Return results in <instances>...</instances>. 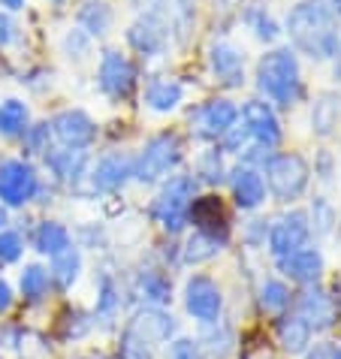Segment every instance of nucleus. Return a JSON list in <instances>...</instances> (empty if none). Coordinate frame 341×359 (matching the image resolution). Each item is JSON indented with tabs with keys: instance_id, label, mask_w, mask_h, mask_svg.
<instances>
[{
	"instance_id": "obj_43",
	"label": "nucleus",
	"mask_w": 341,
	"mask_h": 359,
	"mask_svg": "<svg viewBox=\"0 0 341 359\" xmlns=\"http://www.w3.org/2000/svg\"><path fill=\"white\" fill-rule=\"evenodd\" d=\"M88 48H91V36H88L82 27H73V31H67V36H64V52H67V57H85Z\"/></svg>"
},
{
	"instance_id": "obj_11",
	"label": "nucleus",
	"mask_w": 341,
	"mask_h": 359,
	"mask_svg": "<svg viewBox=\"0 0 341 359\" xmlns=\"http://www.w3.org/2000/svg\"><path fill=\"white\" fill-rule=\"evenodd\" d=\"M275 269L281 272L287 284H296V287H311V284H323L326 278V257L323 251L311 242L305 248H299V251L281 257L275 260Z\"/></svg>"
},
{
	"instance_id": "obj_55",
	"label": "nucleus",
	"mask_w": 341,
	"mask_h": 359,
	"mask_svg": "<svg viewBox=\"0 0 341 359\" xmlns=\"http://www.w3.org/2000/svg\"><path fill=\"white\" fill-rule=\"evenodd\" d=\"M0 359H6V356H4V353H0Z\"/></svg>"
},
{
	"instance_id": "obj_28",
	"label": "nucleus",
	"mask_w": 341,
	"mask_h": 359,
	"mask_svg": "<svg viewBox=\"0 0 341 359\" xmlns=\"http://www.w3.org/2000/svg\"><path fill=\"white\" fill-rule=\"evenodd\" d=\"M341 124V94L320 91L311 103V130L320 139H329Z\"/></svg>"
},
{
	"instance_id": "obj_54",
	"label": "nucleus",
	"mask_w": 341,
	"mask_h": 359,
	"mask_svg": "<svg viewBox=\"0 0 341 359\" xmlns=\"http://www.w3.org/2000/svg\"><path fill=\"white\" fill-rule=\"evenodd\" d=\"M335 233H338V236H341V224H338V229H335Z\"/></svg>"
},
{
	"instance_id": "obj_47",
	"label": "nucleus",
	"mask_w": 341,
	"mask_h": 359,
	"mask_svg": "<svg viewBox=\"0 0 341 359\" xmlns=\"http://www.w3.org/2000/svg\"><path fill=\"white\" fill-rule=\"evenodd\" d=\"M15 36H18V25H15V18L6 13V9H0V48H9L15 43Z\"/></svg>"
},
{
	"instance_id": "obj_10",
	"label": "nucleus",
	"mask_w": 341,
	"mask_h": 359,
	"mask_svg": "<svg viewBox=\"0 0 341 359\" xmlns=\"http://www.w3.org/2000/svg\"><path fill=\"white\" fill-rule=\"evenodd\" d=\"M130 335H136L139 341H145L148 347H166L178 335V320L173 317L169 308H152V305H139L130 320L124 323Z\"/></svg>"
},
{
	"instance_id": "obj_19",
	"label": "nucleus",
	"mask_w": 341,
	"mask_h": 359,
	"mask_svg": "<svg viewBox=\"0 0 341 359\" xmlns=\"http://www.w3.org/2000/svg\"><path fill=\"white\" fill-rule=\"evenodd\" d=\"M314 338H317L314 329H311L296 311H287L275 320V344H278V351L290 359L302 356L308 347L314 344Z\"/></svg>"
},
{
	"instance_id": "obj_33",
	"label": "nucleus",
	"mask_w": 341,
	"mask_h": 359,
	"mask_svg": "<svg viewBox=\"0 0 341 359\" xmlns=\"http://www.w3.org/2000/svg\"><path fill=\"white\" fill-rule=\"evenodd\" d=\"M112 9L103 0H88V4L79 9V27L88 36H106L109 27H112Z\"/></svg>"
},
{
	"instance_id": "obj_30",
	"label": "nucleus",
	"mask_w": 341,
	"mask_h": 359,
	"mask_svg": "<svg viewBox=\"0 0 341 359\" xmlns=\"http://www.w3.org/2000/svg\"><path fill=\"white\" fill-rule=\"evenodd\" d=\"M46 166L52 169V175L58 182L76 184L88 169V151H79V148H58V151L46 154Z\"/></svg>"
},
{
	"instance_id": "obj_42",
	"label": "nucleus",
	"mask_w": 341,
	"mask_h": 359,
	"mask_svg": "<svg viewBox=\"0 0 341 359\" xmlns=\"http://www.w3.org/2000/svg\"><path fill=\"white\" fill-rule=\"evenodd\" d=\"M299 359H341V341H335V338H314V344Z\"/></svg>"
},
{
	"instance_id": "obj_31",
	"label": "nucleus",
	"mask_w": 341,
	"mask_h": 359,
	"mask_svg": "<svg viewBox=\"0 0 341 359\" xmlns=\"http://www.w3.org/2000/svg\"><path fill=\"white\" fill-rule=\"evenodd\" d=\"M185 100V85L178 79H152L145 88V106L157 115H166L178 109V103Z\"/></svg>"
},
{
	"instance_id": "obj_49",
	"label": "nucleus",
	"mask_w": 341,
	"mask_h": 359,
	"mask_svg": "<svg viewBox=\"0 0 341 359\" xmlns=\"http://www.w3.org/2000/svg\"><path fill=\"white\" fill-rule=\"evenodd\" d=\"M0 6H4L6 13H15V9L25 6V0H0Z\"/></svg>"
},
{
	"instance_id": "obj_6",
	"label": "nucleus",
	"mask_w": 341,
	"mask_h": 359,
	"mask_svg": "<svg viewBox=\"0 0 341 359\" xmlns=\"http://www.w3.org/2000/svg\"><path fill=\"white\" fill-rule=\"evenodd\" d=\"M182 139L175 133H157L145 142V148L133 157V178L139 184H154L160 178H169V172L182 163Z\"/></svg>"
},
{
	"instance_id": "obj_15",
	"label": "nucleus",
	"mask_w": 341,
	"mask_h": 359,
	"mask_svg": "<svg viewBox=\"0 0 341 359\" xmlns=\"http://www.w3.org/2000/svg\"><path fill=\"white\" fill-rule=\"evenodd\" d=\"M48 127H52V136L64 148H79V151H85V148H91V142L97 139L94 118L88 112H82V109H64V112H58L52 118Z\"/></svg>"
},
{
	"instance_id": "obj_41",
	"label": "nucleus",
	"mask_w": 341,
	"mask_h": 359,
	"mask_svg": "<svg viewBox=\"0 0 341 359\" xmlns=\"http://www.w3.org/2000/svg\"><path fill=\"white\" fill-rule=\"evenodd\" d=\"M48 145H52V127L48 124H31L25 130V148L31 154H48L52 151Z\"/></svg>"
},
{
	"instance_id": "obj_27",
	"label": "nucleus",
	"mask_w": 341,
	"mask_h": 359,
	"mask_svg": "<svg viewBox=\"0 0 341 359\" xmlns=\"http://www.w3.org/2000/svg\"><path fill=\"white\" fill-rule=\"evenodd\" d=\"M121 308H124V296H121V287H118L115 281V275L112 272H100L97 278V299H94V320L97 323H115L118 320V314H121Z\"/></svg>"
},
{
	"instance_id": "obj_1",
	"label": "nucleus",
	"mask_w": 341,
	"mask_h": 359,
	"mask_svg": "<svg viewBox=\"0 0 341 359\" xmlns=\"http://www.w3.org/2000/svg\"><path fill=\"white\" fill-rule=\"evenodd\" d=\"M287 36L293 52L311 61H333L341 52V18L329 0H302L287 13Z\"/></svg>"
},
{
	"instance_id": "obj_48",
	"label": "nucleus",
	"mask_w": 341,
	"mask_h": 359,
	"mask_svg": "<svg viewBox=\"0 0 341 359\" xmlns=\"http://www.w3.org/2000/svg\"><path fill=\"white\" fill-rule=\"evenodd\" d=\"M15 299H18L15 287L9 284L4 275H0V317H6L9 311H13V308H15Z\"/></svg>"
},
{
	"instance_id": "obj_51",
	"label": "nucleus",
	"mask_w": 341,
	"mask_h": 359,
	"mask_svg": "<svg viewBox=\"0 0 341 359\" xmlns=\"http://www.w3.org/2000/svg\"><path fill=\"white\" fill-rule=\"evenodd\" d=\"M9 226V208L0 205V229H6Z\"/></svg>"
},
{
	"instance_id": "obj_35",
	"label": "nucleus",
	"mask_w": 341,
	"mask_h": 359,
	"mask_svg": "<svg viewBox=\"0 0 341 359\" xmlns=\"http://www.w3.org/2000/svg\"><path fill=\"white\" fill-rule=\"evenodd\" d=\"M31 127V112L22 100H4L0 103V136L13 139V136H25V130Z\"/></svg>"
},
{
	"instance_id": "obj_4",
	"label": "nucleus",
	"mask_w": 341,
	"mask_h": 359,
	"mask_svg": "<svg viewBox=\"0 0 341 359\" xmlns=\"http://www.w3.org/2000/svg\"><path fill=\"white\" fill-rule=\"evenodd\" d=\"M260 169L266 175V194H272L284 205H293L296 199H302L311 184V166L296 151H272Z\"/></svg>"
},
{
	"instance_id": "obj_12",
	"label": "nucleus",
	"mask_w": 341,
	"mask_h": 359,
	"mask_svg": "<svg viewBox=\"0 0 341 359\" xmlns=\"http://www.w3.org/2000/svg\"><path fill=\"white\" fill-rule=\"evenodd\" d=\"M97 85L109 100H127L136 88V67L118 48H106L97 67Z\"/></svg>"
},
{
	"instance_id": "obj_13",
	"label": "nucleus",
	"mask_w": 341,
	"mask_h": 359,
	"mask_svg": "<svg viewBox=\"0 0 341 359\" xmlns=\"http://www.w3.org/2000/svg\"><path fill=\"white\" fill-rule=\"evenodd\" d=\"M239 118H242L245 130H248L250 139H254L257 148L272 151V148L281 145L284 130H281V121H278L275 109L269 106L266 100H248V103L242 106V112H239Z\"/></svg>"
},
{
	"instance_id": "obj_25",
	"label": "nucleus",
	"mask_w": 341,
	"mask_h": 359,
	"mask_svg": "<svg viewBox=\"0 0 341 359\" xmlns=\"http://www.w3.org/2000/svg\"><path fill=\"white\" fill-rule=\"evenodd\" d=\"M52 290H55V284H52V275H48V266H43V263L22 266L15 293L25 299V305H43L46 299L52 296Z\"/></svg>"
},
{
	"instance_id": "obj_26",
	"label": "nucleus",
	"mask_w": 341,
	"mask_h": 359,
	"mask_svg": "<svg viewBox=\"0 0 341 359\" xmlns=\"http://www.w3.org/2000/svg\"><path fill=\"white\" fill-rule=\"evenodd\" d=\"M73 233L61 224V221H39L34 226V233H31V248L39 254V257H58V254H64L67 248H73Z\"/></svg>"
},
{
	"instance_id": "obj_52",
	"label": "nucleus",
	"mask_w": 341,
	"mask_h": 359,
	"mask_svg": "<svg viewBox=\"0 0 341 359\" xmlns=\"http://www.w3.org/2000/svg\"><path fill=\"white\" fill-rule=\"evenodd\" d=\"M329 4H333V9H335L338 18H341V0H329Z\"/></svg>"
},
{
	"instance_id": "obj_22",
	"label": "nucleus",
	"mask_w": 341,
	"mask_h": 359,
	"mask_svg": "<svg viewBox=\"0 0 341 359\" xmlns=\"http://www.w3.org/2000/svg\"><path fill=\"white\" fill-rule=\"evenodd\" d=\"M293 299H296V290L284 281V278L269 275L257 287V308L266 317H272V320H278V317L287 314V311H293Z\"/></svg>"
},
{
	"instance_id": "obj_53",
	"label": "nucleus",
	"mask_w": 341,
	"mask_h": 359,
	"mask_svg": "<svg viewBox=\"0 0 341 359\" xmlns=\"http://www.w3.org/2000/svg\"><path fill=\"white\" fill-rule=\"evenodd\" d=\"M335 293H338V299H341V284H338V287H335Z\"/></svg>"
},
{
	"instance_id": "obj_18",
	"label": "nucleus",
	"mask_w": 341,
	"mask_h": 359,
	"mask_svg": "<svg viewBox=\"0 0 341 359\" xmlns=\"http://www.w3.org/2000/svg\"><path fill=\"white\" fill-rule=\"evenodd\" d=\"M130 290L139 299V305H152V308H169L173 302V278L166 275V269L157 266H142L133 275Z\"/></svg>"
},
{
	"instance_id": "obj_34",
	"label": "nucleus",
	"mask_w": 341,
	"mask_h": 359,
	"mask_svg": "<svg viewBox=\"0 0 341 359\" xmlns=\"http://www.w3.org/2000/svg\"><path fill=\"white\" fill-rule=\"evenodd\" d=\"M308 212V224H311V236H333L338 229V208L329 203L326 196H314L311 205L305 208Z\"/></svg>"
},
{
	"instance_id": "obj_23",
	"label": "nucleus",
	"mask_w": 341,
	"mask_h": 359,
	"mask_svg": "<svg viewBox=\"0 0 341 359\" xmlns=\"http://www.w3.org/2000/svg\"><path fill=\"white\" fill-rule=\"evenodd\" d=\"M208 67H212V73L227 88H239L245 82V55H242V48H236L233 43L212 46V52H208Z\"/></svg>"
},
{
	"instance_id": "obj_17",
	"label": "nucleus",
	"mask_w": 341,
	"mask_h": 359,
	"mask_svg": "<svg viewBox=\"0 0 341 359\" xmlns=\"http://www.w3.org/2000/svg\"><path fill=\"white\" fill-rule=\"evenodd\" d=\"M229 178V194H233V203L236 208H242V212H257L260 205L266 203V182H263V172L254 166H236L227 172Z\"/></svg>"
},
{
	"instance_id": "obj_37",
	"label": "nucleus",
	"mask_w": 341,
	"mask_h": 359,
	"mask_svg": "<svg viewBox=\"0 0 341 359\" xmlns=\"http://www.w3.org/2000/svg\"><path fill=\"white\" fill-rule=\"evenodd\" d=\"M25 251H27V238L22 229H0V266H15L25 260Z\"/></svg>"
},
{
	"instance_id": "obj_3",
	"label": "nucleus",
	"mask_w": 341,
	"mask_h": 359,
	"mask_svg": "<svg viewBox=\"0 0 341 359\" xmlns=\"http://www.w3.org/2000/svg\"><path fill=\"white\" fill-rule=\"evenodd\" d=\"M196 178L194 175H169L166 184L152 203L154 224L166 236H182L190 226V205L196 199Z\"/></svg>"
},
{
	"instance_id": "obj_46",
	"label": "nucleus",
	"mask_w": 341,
	"mask_h": 359,
	"mask_svg": "<svg viewBox=\"0 0 341 359\" xmlns=\"http://www.w3.org/2000/svg\"><path fill=\"white\" fill-rule=\"evenodd\" d=\"M248 130H245V124H242V118H239V121L233 124V127H229V130H227V136L224 139H220V142H224V148H227V151H242V145L248 142Z\"/></svg>"
},
{
	"instance_id": "obj_24",
	"label": "nucleus",
	"mask_w": 341,
	"mask_h": 359,
	"mask_svg": "<svg viewBox=\"0 0 341 359\" xmlns=\"http://www.w3.org/2000/svg\"><path fill=\"white\" fill-rule=\"evenodd\" d=\"M190 224L229 245V221H227L224 208H220V203L215 196H196L194 199V205H190Z\"/></svg>"
},
{
	"instance_id": "obj_38",
	"label": "nucleus",
	"mask_w": 341,
	"mask_h": 359,
	"mask_svg": "<svg viewBox=\"0 0 341 359\" xmlns=\"http://www.w3.org/2000/svg\"><path fill=\"white\" fill-rule=\"evenodd\" d=\"M196 184H220L227 178L224 154L220 151H203L196 161Z\"/></svg>"
},
{
	"instance_id": "obj_39",
	"label": "nucleus",
	"mask_w": 341,
	"mask_h": 359,
	"mask_svg": "<svg viewBox=\"0 0 341 359\" xmlns=\"http://www.w3.org/2000/svg\"><path fill=\"white\" fill-rule=\"evenodd\" d=\"M163 359H206L203 347H199L196 335H182L178 332L173 341L163 347Z\"/></svg>"
},
{
	"instance_id": "obj_32",
	"label": "nucleus",
	"mask_w": 341,
	"mask_h": 359,
	"mask_svg": "<svg viewBox=\"0 0 341 359\" xmlns=\"http://www.w3.org/2000/svg\"><path fill=\"white\" fill-rule=\"evenodd\" d=\"M224 248H227V242H220V238L203 233V229H194V233L185 238V245H182V263L194 266V269L203 266V263H212Z\"/></svg>"
},
{
	"instance_id": "obj_7",
	"label": "nucleus",
	"mask_w": 341,
	"mask_h": 359,
	"mask_svg": "<svg viewBox=\"0 0 341 359\" xmlns=\"http://www.w3.org/2000/svg\"><path fill=\"white\" fill-rule=\"evenodd\" d=\"M293 311L314 329V335H329L338 326L341 317V299L335 290H329L323 284H311V287H299V293L293 299Z\"/></svg>"
},
{
	"instance_id": "obj_50",
	"label": "nucleus",
	"mask_w": 341,
	"mask_h": 359,
	"mask_svg": "<svg viewBox=\"0 0 341 359\" xmlns=\"http://www.w3.org/2000/svg\"><path fill=\"white\" fill-rule=\"evenodd\" d=\"M333 76H335V82L341 85V52L333 57Z\"/></svg>"
},
{
	"instance_id": "obj_2",
	"label": "nucleus",
	"mask_w": 341,
	"mask_h": 359,
	"mask_svg": "<svg viewBox=\"0 0 341 359\" xmlns=\"http://www.w3.org/2000/svg\"><path fill=\"white\" fill-rule=\"evenodd\" d=\"M257 91L269 106L293 109L302 100V69L293 48H272L257 64Z\"/></svg>"
},
{
	"instance_id": "obj_45",
	"label": "nucleus",
	"mask_w": 341,
	"mask_h": 359,
	"mask_svg": "<svg viewBox=\"0 0 341 359\" xmlns=\"http://www.w3.org/2000/svg\"><path fill=\"white\" fill-rule=\"evenodd\" d=\"M335 172H338V161L333 157V151H320L317 161H314V175L320 178V182L329 184L335 178Z\"/></svg>"
},
{
	"instance_id": "obj_56",
	"label": "nucleus",
	"mask_w": 341,
	"mask_h": 359,
	"mask_svg": "<svg viewBox=\"0 0 341 359\" xmlns=\"http://www.w3.org/2000/svg\"><path fill=\"white\" fill-rule=\"evenodd\" d=\"M55 4H61V0H55Z\"/></svg>"
},
{
	"instance_id": "obj_20",
	"label": "nucleus",
	"mask_w": 341,
	"mask_h": 359,
	"mask_svg": "<svg viewBox=\"0 0 341 359\" xmlns=\"http://www.w3.org/2000/svg\"><path fill=\"white\" fill-rule=\"evenodd\" d=\"M133 178V157H127L121 151L100 157L91 169V187L97 194H115Z\"/></svg>"
},
{
	"instance_id": "obj_21",
	"label": "nucleus",
	"mask_w": 341,
	"mask_h": 359,
	"mask_svg": "<svg viewBox=\"0 0 341 359\" xmlns=\"http://www.w3.org/2000/svg\"><path fill=\"white\" fill-rule=\"evenodd\" d=\"M196 341H199V347H203L206 359H229L239 351V332L227 317H220L218 323L199 329Z\"/></svg>"
},
{
	"instance_id": "obj_9",
	"label": "nucleus",
	"mask_w": 341,
	"mask_h": 359,
	"mask_svg": "<svg viewBox=\"0 0 341 359\" xmlns=\"http://www.w3.org/2000/svg\"><path fill=\"white\" fill-rule=\"evenodd\" d=\"M311 224L305 208H290V212L278 215L269 221V236H266V251L272 254V260L299 251V248L311 245Z\"/></svg>"
},
{
	"instance_id": "obj_44",
	"label": "nucleus",
	"mask_w": 341,
	"mask_h": 359,
	"mask_svg": "<svg viewBox=\"0 0 341 359\" xmlns=\"http://www.w3.org/2000/svg\"><path fill=\"white\" fill-rule=\"evenodd\" d=\"M266 236H269V221H250L248 226H245V233H242V238H245V245L248 248H266Z\"/></svg>"
},
{
	"instance_id": "obj_29",
	"label": "nucleus",
	"mask_w": 341,
	"mask_h": 359,
	"mask_svg": "<svg viewBox=\"0 0 341 359\" xmlns=\"http://www.w3.org/2000/svg\"><path fill=\"white\" fill-rule=\"evenodd\" d=\"M85 272V257L79 251V245L67 248L64 254H58L48 260V275H52V284L58 287L61 293H69L73 287L79 284V278Z\"/></svg>"
},
{
	"instance_id": "obj_40",
	"label": "nucleus",
	"mask_w": 341,
	"mask_h": 359,
	"mask_svg": "<svg viewBox=\"0 0 341 359\" xmlns=\"http://www.w3.org/2000/svg\"><path fill=\"white\" fill-rule=\"evenodd\" d=\"M118 359H154V347H148L145 341H139L136 335H130L127 329L118 332Z\"/></svg>"
},
{
	"instance_id": "obj_14",
	"label": "nucleus",
	"mask_w": 341,
	"mask_h": 359,
	"mask_svg": "<svg viewBox=\"0 0 341 359\" xmlns=\"http://www.w3.org/2000/svg\"><path fill=\"white\" fill-rule=\"evenodd\" d=\"M239 121V106L233 100L227 97H215L203 103L196 109L194 115H190V124H194V130L199 139H208V142H215V139H224L227 130Z\"/></svg>"
},
{
	"instance_id": "obj_5",
	"label": "nucleus",
	"mask_w": 341,
	"mask_h": 359,
	"mask_svg": "<svg viewBox=\"0 0 341 359\" xmlns=\"http://www.w3.org/2000/svg\"><path fill=\"white\" fill-rule=\"evenodd\" d=\"M182 308L199 329L212 326V323H218L220 317H224V308H227L224 287H220L215 278L206 275V272L187 275V281L182 287Z\"/></svg>"
},
{
	"instance_id": "obj_36",
	"label": "nucleus",
	"mask_w": 341,
	"mask_h": 359,
	"mask_svg": "<svg viewBox=\"0 0 341 359\" xmlns=\"http://www.w3.org/2000/svg\"><path fill=\"white\" fill-rule=\"evenodd\" d=\"M245 25L254 31V36L257 39H263V43H275V39L281 36V27H278V22L272 15L266 13V6H248L245 9Z\"/></svg>"
},
{
	"instance_id": "obj_16",
	"label": "nucleus",
	"mask_w": 341,
	"mask_h": 359,
	"mask_svg": "<svg viewBox=\"0 0 341 359\" xmlns=\"http://www.w3.org/2000/svg\"><path fill=\"white\" fill-rule=\"evenodd\" d=\"M127 43L130 48H136L142 57H157L163 55V48L169 43V31H166V22L160 18L157 13H145L139 15L133 25L127 27Z\"/></svg>"
},
{
	"instance_id": "obj_8",
	"label": "nucleus",
	"mask_w": 341,
	"mask_h": 359,
	"mask_svg": "<svg viewBox=\"0 0 341 359\" xmlns=\"http://www.w3.org/2000/svg\"><path fill=\"white\" fill-rule=\"evenodd\" d=\"M39 196V172L25 157L0 161V205L25 208Z\"/></svg>"
}]
</instances>
